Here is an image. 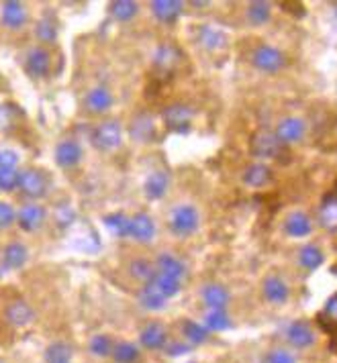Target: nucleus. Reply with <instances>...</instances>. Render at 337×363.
<instances>
[{"instance_id": "obj_36", "label": "nucleus", "mask_w": 337, "mask_h": 363, "mask_svg": "<svg viewBox=\"0 0 337 363\" xmlns=\"http://www.w3.org/2000/svg\"><path fill=\"white\" fill-rule=\"evenodd\" d=\"M137 10H139V4L133 2V0H117V2L111 4V13H113V17H115L117 21H121V23L131 21V19L137 15Z\"/></svg>"}, {"instance_id": "obj_12", "label": "nucleus", "mask_w": 337, "mask_h": 363, "mask_svg": "<svg viewBox=\"0 0 337 363\" xmlns=\"http://www.w3.org/2000/svg\"><path fill=\"white\" fill-rule=\"evenodd\" d=\"M80 159H82V147L74 139H65V141L58 143V147H56V163L60 168H65V170L74 168V166L80 163Z\"/></svg>"}, {"instance_id": "obj_23", "label": "nucleus", "mask_w": 337, "mask_h": 363, "mask_svg": "<svg viewBox=\"0 0 337 363\" xmlns=\"http://www.w3.org/2000/svg\"><path fill=\"white\" fill-rule=\"evenodd\" d=\"M168 186H170V176L166 172H153L143 184V192L150 200H159L168 192Z\"/></svg>"}, {"instance_id": "obj_9", "label": "nucleus", "mask_w": 337, "mask_h": 363, "mask_svg": "<svg viewBox=\"0 0 337 363\" xmlns=\"http://www.w3.org/2000/svg\"><path fill=\"white\" fill-rule=\"evenodd\" d=\"M45 218H47L45 209H43L41 204H35V202H33V204H25V207L19 211V216H17L19 227H21L23 231H27V233L39 231V229L43 227Z\"/></svg>"}, {"instance_id": "obj_10", "label": "nucleus", "mask_w": 337, "mask_h": 363, "mask_svg": "<svg viewBox=\"0 0 337 363\" xmlns=\"http://www.w3.org/2000/svg\"><path fill=\"white\" fill-rule=\"evenodd\" d=\"M184 4L180 0H153L152 2V13L153 17L162 23H176L182 15Z\"/></svg>"}, {"instance_id": "obj_24", "label": "nucleus", "mask_w": 337, "mask_h": 363, "mask_svg": "<svg viewBox=\"0 0 337 363\" xmlns=\"http://www.w3.org/2000/svg\"><path fill=\"white\" fill-rule=\"evenodd\" d=\"M131 137L135 141H141V143H148L155 137V127H153V119L150 115L141 113L135 117V121L131 122Z\"/></svg>"}, {"instance_id": "obj_21", "label": "nucleus", "mask_w": 337, "mask_h": 363, "mask_svg": "<svg viewBox=\"0 0 337 363\" xmlns=\"http://www.w3.org/2000/svg\"><path fill=\"white\" fill-rule=\"evenodd\" d=\"M203 300H205V304L211 310H225L229 300H231V296H229V292H227L225 286H221V284H207L203 288Z\"/></svg>"}, {"instance_id": "obj_17", "label": "nucleus", "mask_w": 337, "mask_h": 363, "mask_svg": "<svg viewBox=\"0 0 337 363\" xmlns=\"http://www.w3.org/2000/svg\"><path fill=\"white\" fill-rule=\"evenodd\" d=\"M288 294H290V290L280 275H268L264 280V296L268 302L284 304L288 300Z\"/></svg>"}, {"instance_id": "obj_18", "label": "nucleus", "mask_w": 337, "mask_h": 363, "mask_svg": "<svg viewBox=\"0 0 337 363\" xmlns=\"http://www.w3.org/2000/svg\"><path fill=\"white\" fill-rule=\"evenodd\" d=\"M166 339H168V331L162 323H150L143 327V331L139 334V341L146 349H162L166 347Z\"/></svg>"}, {"instance_id": "obj_38", "label": "nucleus", "mask_w": 337, "mask_h": 363, "mask_svg": "<svg viewBox=\"0 0 337 363\" xmlns=\"http://www.w3.org/2000/svg\"><path fill=\"white\" fill-rule=\"evenodd\" d=\"M152 284L162 292V296H166V298L176 296L180 292V288H182L180 280H174V277H168V275H162V273H155Z\"/></svg>"}, {"instance_id": "obj_22", "label": "nucleus", "mask_w": 337, "mask_h": 363, "mask_svg": "<svg viewBox=\"0 0 337 363\" xmlns=\"http://www.w3.org/2000/svg\"><path fill=\"white\" fill-rule=\"evenodd\" d=\"M27 247L23 243H8L4 247V253H2V261L8 270H19L27 264Z\"/></svg>"}, {"instance_id": "obj_6", "label": "nucleus", "mask_w": 337, "mask_h": 363, "mask_svg": "<svg viewBox=\"0 0 337 363\" xmlns=\"http://www.w3.org/2000/svg\"><path fill=\"white\" fill-rule=\"evenodd\" d=\"M19 188L29 198H43L47 192V180L39 170H25L19 174Z\"/></svg>"}, {"instance_id": "obj_28", "label": "nucleus", "mask_w": 337, "mask_h": 363, "mask_svg": "<svg viewBox=\"0 0 337 363\" xmlns=\"http://www.w3.org/2000/svg\"><path fill=\"white\" fill-rule=\"evenodd\" d=\"M139 304L146 308V310H162L166 302H168V298L166 296H162V292L153 286V284H146L143 288H141V292H139Z\"/></svg>"}, {"instance_id": "obj_20", "label": "nucleus", "mask_w": 337, "mask_h": 363, "mask_svg": "<svg viewBox=\"0 0 337 363\" xmlns=\"http://www.w3.org/2000/svg\"><path fill=\"white\" fill-rule=\"evenodd\" d=\"M155 270H157V273L174 277V280H182L184 273H186L182 261L172 253H159L155 259Z\"/></svg>"}, {"instance_id": "obj_45", "label": "nucleus", "mask_w": 337, "mask_h": 363, "mask_svg": "<svg viewBox=\"0 0 337 363\" xmlns=\"http://www.w3.org/2000/svg\"><path fill=\"white\" fill-rule=\"evenodd\" d=\"M19 166V155L13 150H0V170H15Z\"/></svg>"}, {"instance_id": "obj_7", "label": "nucleus", "mask_w": 337, "mask_h": 363, "mask_svg": "<svg viewBox=\"0 0 337 363\" xmlns=\"http://www.w3.org/2000/svg\"><path fill=\"white\" fill-rule=\"evenodd\" d=\"M129 237L139 243H150L155 237V223L148 212H137L129 223Z\"/></svg>"}, {"instance_id": "obj_34", "label": "nucleus", "mask_w": 337, "mask_h": 363, "mask_svg": "<svg viewBox=\"0 0 337 363\" xmlns=\"http://www.w3.org/2000/svg\"><path fill=\"white\" fill-rule=\"evenodd\" d=\"M155 65H159L162 70H166V72H170L178 61H180V51L178 49H174L172 45H159L157 47V51H155Z\"/></svg>"}, {"instance_id": "obj_32", "label": "nucleus", "mask_w": 337, "mask_h": 363, "mask_svg": "<svg viewBox=\"0 0 337 363\" xmlns=\"http://www.w3.org/2000/svg\"><path fill=\"white\" fill-rule=\"evenodd\" d=\"M299 261H301V266H303L305 270L313 272V270H317V268L323 266L325 255H323V251H321L317 245H305V247L301 249V253H299Z\"/></svg>"}, {"instance_id": "obj_1", "label": "nucleus", "mask_w": 337, "mask_h": 363, "mask_svg": "<svg viewBox=\"0 0 337 363\" xmlns=\"http://www.w3.org/2000/svg\"><path fill=\"white\" fill-rule=\"evenodd\" d=\"M198 223H201L198 211L192 204H180L170 214V229L178 237L192 235L198 229Z\"/></svg>"}, {"instance_id": "obj_40", "label": "nucleus", "mask_w": 337, "mask_h": 363, "mask_svg": "<svg viewBox=\"0 0 337 363\" xmlns=\"http://www.w3.org/2000/svg\"><path fill=\"white\" fill-rule=\"evenodd\" d=\"M113 357L117 363H137L139 362V349L133 343H117L113 349Z\"/></svg>"}, {"instance_id": "obj_37", "label": "nucleus", "mask_w": 337, "mask_h": 363, "mask_svg": "<svg viewBox=\"0 0 337 363\" xmlns=\"http://www.w3.org/2000/svg\"><path fill=\"white\" fill-rule=\"evenodd\" d=\"M155 273H157L155 266H152L148 259H133L131 261V275L143 284H152Z\"/></svg>"}, {"instance_id": "obj_47", "label": "nucleus", "mask_w": 337, "mask_h": 363, "mask_svg": "<svg viewBox=\"0 0 337 363\" xmlns=\"http://www.w3.org/2000/svg\"><path fill=\"white\" fill-rule=\"evenodd\" d=\"M188 351H190V347H188V345H182V343H172V345L166 347V353L172 355V357L184 355V353H188Z\"/></svg>"}, {"instance_id": "obj_30", "label": "nucleus", "mask_w": 337, "mask_h": 363, "mask_svg": "<svg viewBox=\"0 0 337 363\" xmlns=\"http://www.w3.org/2000/svg\"><path fill=\"white\" fill-rule=\"evenodd\" d=\"M319 325H321L327 333L337 337V294H334V296L325 302L323 310L319 312Z\"/></svg>"}, {"instance_id": "obj_14", "label": "nucleus", "mask_w": 337, "mask_h": 363, "mask_svg": "<svg viewBox=\"0 0 337 363\" xmlns=\"http://www.w3.org/2000/svg\"><path fill=\"white\" fill-rule=\"evenodd\" d=\"M284 231L288 237H295V239H301V237H306L311 235L313 231V220L306 212H290L286 223H284Z\"/></svg>"}, {"instance_id": "obj_15", "label": "nucleus", "mask_w": 337, "mask_h": 363, "mask_svg": "<svg viewBox=\"0 0 337 363\" xmlns=\"http://www.w3.org/2000/svg\"><path fill=\"white\" fill-rule=\"evenodd\" d=\"M286 337H288L290 345L297 347V349H306V347H311L315 343V333H313L311 325L305 323V321L292 323L288 327V331H286Z\"/></svg>"}, {"instance_id": "obj_48", "label": "nucleus", "mask_w": 337, "mask_h": 363, "mask_svg": "<svg viewBox=\"0 0 337 363\" xmlns=\"http://www.w3.org/2000/svg\"><path fill=\"white\" fill-rule=\"evenodd\" d=\"M56 216H58V223H60V225H63V227H65V225H70V223L74 220V212L70 211L68 207H61Z\"/></svg>"}, {"instance_id": "obj_44", "label": "nucleus", "mask_w": 337, "mask_h": 363, "mask_svg": "<svg viewBox=\"0 0 337 363\" xmlns=\"http://www.w3.org/2000/svg\"><path fill=\"white\" fill-rule=\"evenodd\" d=\"M264 363H297V357L288 349H272Z\"/></svg>"}, {"instance_id": "obj_16", "label": "nucleus", "mask_w": 337, "mask_h": 363, "mask_svg": "<svg viewBox=\"0 0 337 363\" xmlns=\"http://www.w3.org/2000/svg\"><path fill=\"white\" fill-rule=\"evenodd\" d=\"M113 106V94L104 86H96L86 94V108L94 115H102L107 111H111Z\"/></svg>"}, {"instance_id": "obj_41", "label": "nucleus", "mask_w": 337, "mask_h": 363, "mask_svg": "<svg viewBox=\"0 0 337 363\" xmlns=\"http://www.w3.org/2000/svg\"><path fill=\"white\" fill-rule=\"evenodd\" d=\"M88 349H91L92 355H96V357H107V355L113 353L115 345H113V341H111L109 334H94L91 339Z\"/></svg>"}, {"instance_id": "obj_35", "label": "nucleus", "mask_w": 337, "mask_h": 363, "mask_svg": "<svg viewBox=\"0 0 337 363\" xmlns=\"http://www.w3.org/2000/svg\"><path fill=\"white\" fill-rule=\"evenodd\" d=\"M205 327H207V331L219 333V331L231 329L233 325H231V318L227 316L225 310H209L207 316H205Z\"/></svg>"}, {"instance_id": "obj_43", "label": "nucleus", "mask_w": 337, "mask_h": 363, "mask_svg": "<svg viewBox=\"0 0 337 363\" xmlns=\"http://www.w3.org/2000/svg\"><path fill=\"white\" fill-rule=\"evenodd\" d=\"M19 186V172L17 170H0V190L10 192Z\"/></svg>"}, {"instance_id": "obj_5", "label": "nucleus", "mask_w": 337, "mask_h": 363, "mask_svg": "<svg viewBox=\"0 0 337 363\" xmlns=\"http://www.w3.org/2000/svg\"><path fill=\"white\" fill-rule=\"evenodd\" d=\"M251 61L258 70L266 72V74H276L286 65V58L280 49H276L272 45H260L253 54Z\"/></svg>"}, {"instance_id": "obj_46", "label": "nucleus", "mask_w": 337, "mask_h": 363, "mask_svg": "<svg viewBox=\"0 0 337 363\" xmlns=\"http://www.w3.org/2000/svg\"><path fill=\"white\" fill-rule=\"evenodd\" d=\"M15 220H17V214L13 211V207L6 202H0V231L8 229Z\"/></svg>"}, {"instance_id": "obj_8", "label": "nucleus", "mask_w": 337, "mask_h": 363, "mask_svg": "<svg viewBox=\"0 0 337 363\" xmlns=\"http://www.w3.org/2000/svg\"><path fill=\"white\" fill-rule=\"evenodd\" d=\"M306 124L299 117H288L284 121L278 122L276 127V137L280 139V143H299L305 137Z\"/></svg>"}, {"instance_id": "obj_31", "label": "nucleus", "mask_w": 337, "mask_h": 363, "mask_svg": "<svg viewBox=\"0 0 337 363\" xmlns=\"http://www.w3.org/2000/svg\"><path fill=\"white\" fill-rule=\"evenodd\" d=\"M272 17V6L270 2H262V0H256V2H249L247 4V19L251 25L260 27V25H266Z\"/></svg>"}, {"instance_id": "obj_2", "label": "nucleus", "mask_w": 337, "mask_h": 363, "mask_svg": "<svg viewBox=\"0 0 337 363\" xmlns=\"http://www.w3.org/2000/svg\"><path fill=\"white\" fill-rule=\"evenodd\" d=\"M249 150L260 159H274L282 153V143L276 137V133L268 131V129H260L251 135Z\"/></svg>"}, {"instance_id": "obj_4", "label": "nucleus", "mask_w": 337, "mask_h": 363, "mask_svg": "<svg viewBox=\"0 0 337 363\" xmlns=\"http://www.w3.org/2000/svg\"><path fill=\"white\" fill-rule=\"evenodd\" d=\"M164 124L168 127V131L172 133H188L190 131V121H192V108L186 106L182 102H174L170 104L164 113H162Z\"/></svg>"}, {"instance_id": "obj_29", "label": "nucleus", "mask_w": 337, "mask_h": 363, "mask_svg": "<svg viewBox=\"0 0 337 363\" xmlns=\"http://www.w3.org/2000/svg\"><path fill=\"white\" fill-rule=\"evenodd\" d=\"M102 223H104V227L109 229V233L111 235H115V237H129V223H131V216H127V214H123V212H113V214H107L104 218H102Z\"/></svg>"}, {"instance_id": "obj_25", "label": "nucleus", "mask_w": 337, "mask_h": 363, "mask_svg": "<svg viewBox=\"0 0 337 363\" xmlns=\"http://www.w3.org/2000/svg\"><path fill=\"white\" fill-rule=\"evenodd\" d=\"M319 225L327 231H337V196L329 194L319 209Z\"/></svg>"}, {"instance_id": "obj_27", "label": "nucleus", "mask_w": 337, "mask_h": 363, "mask_svg": "<svg viewBox=\"0 0 337 363\" xmlns=\"http://www.w3.org/2000/svg\"><path fill=\"white\" fill-rule=\"evenodd\" d=\"M198 41L209 51H217V49H223L227 45V35L223 31L205 25V27H201V31H198Z\"/></svg>"}, {"instance_id": "obj_49", "label": "nucleus", "mask_w": 337, "mask_h": 363, "mask_svg": "<svg viewBox=\"0 0 337 363\" xmlns=\"http://www.w3.org/2000/svg\"><path fill=\"white\" fill-rule=\"evenodd\" d=\"M0 363H2V362H0Z\"/></svg>"}, {"instance_id": "obj_33", "label": "nucleus", "mask_w": 337, "mask_h": 363, "mask_svg": "<svg viewBox=\"0 0 337 363\" xmlns=\"http://www.w3.org/2000/svg\"><path fill=\"white\" fill-rule=\"evenodd\" d=\"M72 347L63 341H56L45 349V363H72Z\"/></svg>"}, {"instance_id": "obj_42", "label": "nucleus", "mask_w": 337, "mask_h": 363, "mask_svg": "<svg viewBox=\"0 0 337 363\" xmlns=\"http://www.w3.org/2000/svg\"><path fill=\"white\" fill-rule=\"evenodd\" d=\"M35 35H37V39L43 41V43H54V41L58 39V27H56V23H52L49 19H41V21L37 23V27H35Z\"/></svg>"}, {"instance_id": "obj_11", "label": "nucleus", "mask_w": 337, "mask_h": 363, "mask_svg": "<svg viewBox=\"0 0 337 363\" xmlns=\"http://www.w3.org/2000/svg\"><path fill=\"white\" fill-rule=\"evenodd\" d=\"M0 17H2V25L6 29H21L25 25V21H27V10H25V6L21 2L8 0V2L2 4Z\"/></svg>"}, {"instance_id": "obj_3", "label": "nucleus", "mask_w": 337, "mask_h": 363, "mask_svg": "<svg viewBox=\"0 0 337 363\" xmlns=\"http://www.w3.org/2000/svg\"><path fill=\"white\" fill-rule=\"evenodd\" d=\"M92 141L98 150L102 152H111V150H117L123 141V127L121 122L111 119V121L100 122L94 133H92Z\"/></svg>"}, {"instance_id": "obj_39", "label": "nucleus", "mask_w": 337, "mask_h": 363, "mask_svg": "<svg viewBox=\"0 0 337 363\" xmlns=\"http://www.w3.org/2000/svg\"><path fill=\"white\" fill-rule=\"evenodd\" d=\"M182 333L184 337L188 339L190 345H203V343L207 341V337H209L207 327H203V325H198V323H194V321H184Z\"/></svg>"}, {"instance_id": "obj_13", "label": "nucleus", "mask_w": 337, "mask_h": 363, "mask_svg": "<svg viewBox=\"0 0 337 363\" xmlns=\"http://www.w3.org/2000/svg\"><path fill=\"white\" fill-rule=\"evenodd\" d=\"M4 318H6L13 327L21 329V327H27L31 321L35 318V312H33V308H31L25 300H15V302H10L6 306Z\"/></svg>"}, {"instance_id": "obj_19", "label": "nucleus", "mask_w": 337, "mask_h": 363, "mask_svg": "<svg viewBox=\"0 0 337 363\" xmlns=\"http://www.w3.org/2000/svg\"><path fill=\"white\" fill-rule=\"evenodd\" d=\"M49 54L41 47H35L31 49L27 61H25V67L33 78H45L49 74Z\"/></svg>"}, {"instance_id": "obj_26", "label": "nucleus", "mask_w": 337, "mask_h": 363, "mask_svg": "<svg viewBox=\"0 0 337 363\" xmlns=\"http://www.w3.org/2000/svg\"><path fill=\"white\" fill-rule=\"evenodd\" d=\"M272 180V170L264 163H253L249 168H245L244 172V182L251 188H262L266 186L268 182Z\"/></svg>"}]
</instances>
